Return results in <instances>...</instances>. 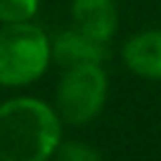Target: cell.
Masks as SVG:
<instances>
[{
  "label": "cell",
  "mask_w": 161,
  "mask_h": 161,
  "mask_svg": "<svg viewBox=\"0 0 161 161\" xmlns=\"http://www.w3.org/2000/svg\"><path fill=\"white\" fill-rule=\"evenodd\" d=\"M109 78L102 64H78L64 69L55 92V111L62 123L83 128L104 109Z\"/></svg>",
  "instance_id": "3"
},
{
  "label": "cell",
  "mask_w": 161,
  "mask_h": 161,
  "mask_svg": "<svg viewBox=\"0 0 161 161\" xmlns=\"http://www.w3.org/2000/svg\"><path fill=\"white\" fill-rule=\"evenodd\" d=\"M62 142V119L40 97H12L0 104V161H45Z\"/></svg>",
  "instance_id": "1"
},
{
  "label": "cell",
  "mask_w": 161,
  "mask_h": 161,
  "mask_svg": "<svg viewBox=\"0 0 161 161\" xmlns=\"http://www.w3.org/2000/svg\"><path fill=\"white\" fill-rule=\"evenodd\" d=\"M40 0H0V24L31 21L38 14Z\"/></svg>",
  "instance_id": "7"
},
{
  "label": "cell",
  "mask_w": 161,
  "mask_h": 161,
  "mask_svg": "<svg viewBox=\"0 0 161 161\" xmlns=\"http://www.w3.org/2000/svg\"><path fill=\"white\" fill-rule=\"evenodd\" d=\"M71 21L97 40L109 43L119 26L114 0H71Z\"/></svg>",
  "instance_id": "6"
},
{
  "label": "cell",
  "mask_w": 161,
  "mask_h": 161,
  "mask_svg": "<svg viewBox=\"0 0 161 161\" xmlns=\"http://www.w3.org/2000/svg\"><path fill=\"white\" fill-rule=\"evenodd\" d=\"M121 57L135 76L161 80V31L149 29L130 36L121 47Z\"/></svg>",
  "instance_id": "5"
},
{
  "label": "cell",
  "mask_w": 161,
  "mask_h": 161,
  "mask_svg": "<svg viewBox=\"0 0 161 161\" xmlns=\"http://www.w3.org/2000/svg\"><path fill=\"white\" fill-rule=\"evenodd\" d=\"M55 156L62 161H97L102 154L97 149H92L90 145H86V142L71 140V142H59Z\"/></svg>",
  "instance_id": "8"
},
{
  "label": "cell",
  "mask_w": 161,
  "mask_h": 161,
  "mask_svg": "<svg viewBox=\"0 0 161 161\" xmlns=\"http://www.w3.org/2000/svg\"><path fill=\"white\" fill-rule=\"evenodd\" d=\"M52 62L50 36L31 21L0 24V88L31 86Z\"/></svg>",
  "instance_id": "2"
},
{
  "label": "cell",
  "mask_w": 161,
  "mask_h": 161,
  "mask_svg": "<svg viewBox=\"0 0 161 161\" xmlns=\"http://www.w3.org/2000/svg\"><path fill=\"white\" fill-rule=\"evenodd\" d=\"M50 52H52V62L59 64L62 69L78 64H102L109 57L104 40L92 38L74 24L57 31L50 38Z\"/></svg>",
  "instance_id": "4"
}]
</instances>
